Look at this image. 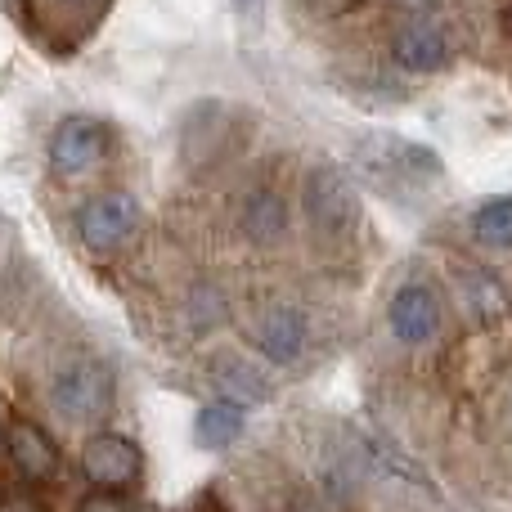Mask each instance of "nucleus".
<instances>
[{"label": "nucleus", "instance_id": "9", "mask_svg": "<svg viewBox=\"0 0 512 512\" xmlns=\"http://www.w3.org/2000/svg\"><path fill=\"white\" fill-rule=\"evenodd\" d=\"M5 445H9V459L18 463V472H23V477L50 481L54 472H59V450H54V441L41 432V427L14 423L5 432Z\"/></svg>", "mask_w": 512, "mask_h": 512}, {"label": "nucleus", "instance_id": "18", "mask_svg": "<svg viewBox=\"0 0 512 512\" xmlns=\"http://www.w3.org/2000/svg\"><path fill=\"white\" fill-rule=\"evenodd\" d=\"M234 9H239V14H243V18H252V14H256V9H261V0H234Z\"/></svg>", "mask_w": 512, "mask_h": 512}, {"label": "nucleus", "instance_id": "4", "mask_svg": "<svg viewBox=\"0 0 512 512\" xmlns=\"http://www.w3.org/2000/svg\"><path fill=\"white\" fill-rule=\"evenodd\" d=\"M81 468L95 486H108V490H122V486H135L144 472V459H140V445L126 441L117 432H99L86 441L81 450Z\"/></svg>", "mask_w": 512, "mask_h": 512}, {"label": "nucleus", "instance_id": "5", "mask_svg": "<svg viewBox=\"0 0 512 512\" xmlns=\"http://www.w3.org/2000/svg\"><path fill=\"white\" fill-rule=\"evenodd\" d=\"M391 54L405 72L427 77V72H441L450 63V36L436 18H405L391 36Z\"/></svg>", "mask_w": 512, "mask_h": 512}, {"label": "nucleus", "instance_id": "15", "mask_svg": "<svg viewBox=\"0 0 512 512\" xmlns=\"http://www.w3.org/2000/svg\"><path fill=\"white\" fill-rule=\"evenodd\" d=\"M77 512H158L153 504H135V499H122V495H90Z\"/></svg>", "mask_w": 512, "mask_h": 512}, {"label": "nucleus", "instance_id": "12", "mask_svg": "<svg viewBox=\"0 0 512 512\" xmlns=\"http://www.w3.org/2000/svg\"><path fill=\"white\" fill-rule=\"evenodd\" d=\"M243 427H248V418H243L239 405H225V400H216V405L198 409L194 418V441L203 445V450H225V445H234L243 436Z\"/></svg>", "mask_w": 512, "mask_h": 512}, {"label": "nucleus", "instance_id": "17", "mask_svg": "<svg viewBox=\"0 0 512 512\" xmlns=\"http://www.w3.org/2000/svg\"><path fill=\"white\" fill-rule=\"evenodd\" d=\"M0 512H36V504H32V499H5V504H0Z\"/></svg>", "mask_w": 512, "mask_h": 512}, {"label": "nucleus", "instance_id": "19", "mask_svg": "<svg viewBox=\"0 0 512 512\" xmlns=\"http://www.w3.org/2000/svg\"><path fill=\"white\" fill-rule=\"evenodd\" d=\"M0 450H5V432H0Z\"/></svg>", "mask_w": 512, "mask_h": 512}, {"label": "nucleus", "instance_id": "14", "mask_svg": "<svg viewBox=\"0 0 512 512\" xmlns=\"http://www.w3.org/2000/svg\"><path fill=\"white\" fill-rule=\"evenodd\" d=\"M221 319H225V292L212 288V283H198L194 297H189V324H194L198 333H212Z\"/></svg>", "mask_w": 512, "mask_h": 512}, {"label": "nucleus", "instance_id": "2", "mask_svg": "<svg viewBox=\"0 0 512 512\" xmlns=\"http://www.w3.org/2000/svg\"><path fill=\"white\" fill-rule=\"evenodd\" d=\"M306 216H310V230H315L319 239H342V234L355 230V221H360V194H355V185L346 180L342 167L324 162V167L310 171Z\"/></svg>", "mask_w": 512, "mask_h": 512}, {"label": "nucleus", "instance_id": "13", "mask_svg": "<svg viewBox=\"0 0 512 512\" xmlns=\"http://www.w3.org/2000/svg\"><path fill=\"white\" fill-rule=\"evenodd\" d=\"M472 234L490 248H512V198H490L472 216Z\"/></svg>", "mask_w": 512, "mask_h": 512}, {"label": "nucleus", "instance_id": "7", "mask_svg": "<svg viewBox=\"0 0 512 512\" xmlns=\"http://www.w3.org/2000/svg\"><path fill=\"white\" fill-rule=\"evenodd\" d=\"M252 342L270 364H292L306 351V315L297 306H265L252 324Z\"/></svg>", "mask_w": 512, "mask_h": 512}, {"label": "nucleus", "instance_id": "16", "mask_svg": "<svg viewBox=\"0 0 512 512\" xmlns=\"http://www.w3.org/2000/svg\"><path fill=\"white\" fill-rule=\"evenodd\" d=\"M396 9H405V18H432L436 0H396Z\"/></svg>", "mask_w": 512, "mask_h": 512}, {"label": "nucleus", "instance_id": "6", "mask_svg": "<svg viewBox=\"0 0 512 512\" xmlns=\"http://www.w3.org/2000/svg\"><path fill=\"white\" fill-rule=\"evenodd\" d=\"M135 225H140V207H135L131 194H104L81 207L77 216V234L90 248H117Z\"/></svg>", "mask_w": 512, "mask_h": 512}, {"label": "nucleus", "instance_id": "8", "mask_svg": "<svg viewBox=\"0 0 512 512\" xmlns=\"http://www.w3.org/2000/svg\"><path fill=\"white\" fill-rule=\"evenodd\" d=\"M108 149V131L95 122V117H68V122H59V131H54L50 140V158L59 171H90L99 158H104Z\"/></svg>", "mask_w": 512, "mask_h": 512}, {"label": "nucleus", "instance_id": "10", "mask_svg": "<svg viewBox=\"0 0 512 512\" xmlns=\"http://www.w3.org/2000/svg\"><path fill=\"white\" fill-rule=\"evenodd\" d=\"M212 387L221 391L225 405H261L265 396H270V382H265V373L248 364L243 355H221V360L212 364Z\"/></svg>", "mask_w": 512, "mask_h": 512}, {"label": "nucleus", "instance_id": "3", "mask_svg": "<svg viewBox=\"0 0 512 512\" xmlns=\"http://www.w3.org/2000/svg\"><path fill=\"white\" fill-rule=\"evenodd\" d=\"M387 324L396 333V342H405V346L432 342L441 333V297H436L432 283H423V279L400 283V292L387 306Z\"/></svg>", "mask_w": 512, "mask_h": 512}, {"label": "nucleus", "instance_id": "11", "mask_svg": "<svg viewBox=\"0 0 512 512\" xmlns=\"http://www.w3.org/2000/svg\"><path fill=\"white\" fill-rule=\"evenodd\" d=\"M283 230H288V207H283V198L274 194V189L248 194V203H243V234H248L252 243H274V239H283Z\"/></svg>", "mask_w": 512, "mask_h": 512}, {"label": "nucleus", "instance_id": "1", "mask_svg": "<svg viewBox=\"0 0 512 512\" xmlns=\"http://www.w3.org/2000/svg\"><path fill=\"white\" fill-rule=\"evenodd\" d=\"M50 405L63 423L81 427V423H99L113 409V373L90 355L59 364L50 378Z\"/></svg>", "mask_w": 512, "mask_h": 512}]
</instances>
